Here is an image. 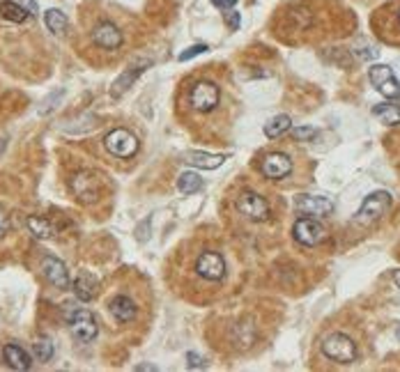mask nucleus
I'll return each instance as SVG.
<instances>
[{"instance_id":"obj_22","label":"nucleus","mask_w":400,"mask_h":372,"mask_svg":"<svg viewBox=\"0 0 400 372\" xmlns=\"http://www.w3.org/2000/svg\"><path fill=\"white\" fill-rule=\"evenodd\" d=\"M44 24L53 35H63L67 30V16H65V12H60V9L51 7L44 12Z\"/></svg>"},{"instance_id":"obj_4","label":"nucleus","mask_w":400,"mask_h":372,"mask_svg":"<svg viewBox=\"0 0 400 372\" xmlns=\"http://www.w3.org/2000/svg\"><path fill=\"white\" fill-rule=\"evenodd\" d=\"M389 207H391V195L386 191H377V193H371L368 198L364 200L361 210L357 212V223L359 225H371L375 223L377 219H382V216L389 212Z\"/></svg>"},{"instance_id":"obj_19","label":"nucleus","mask_w":400,"mask_h":372,"mask_svg":"<svg viewBox=\"0 0 400 372\" xmlns=\"http://www.w3.org/2000/svg\"><path fill=\"white\" fill-rule=\"evenodd\" d=\"M71 189H74L78 198H83L88 202L97 198V180L92 177V175H76V177L71 180Z\"/></svg>"},{"instance_id":"obj_26","label":"nucleus","mask_w":400,"mask_h":372,"mask_svg":"<svg viewBox=\"0 0 400 372\" xmlns=\"http://www.w3.org/2000/svg\"><path fill=\"white\" fill-rule=\"evenodd\" d=\"M33 356L35 361L46 363V361L53 358V343H51L48 338H39L37 343H33Z\"/></svg>"},{"instance_id":"obj_25","label":"nucleus","mask_w":400,"mask_h":372,"mask_svg":"<svg viewBox=\"0 0 400 372\" xmlns=\"http://www.w3.org/2000/svg\"><path fill=\"white\" fill-rule=\"evenodd\" d=\"M373 115L384 124H400V106L396 103H379L373 108Z\"/></svg>"},{"instance_id":"obj_7","label":"nucleus","mask_w":400,"mask_h":372,"mask_svg":"<svg viewBox=\"0 0 400 372\" xmlns=\"http://www.w3.org/2000/svg\"><path fill=\"white\" fill-rule=\"evenodd\" d=\"M237 210L246 216L249 221L262 223L270 219V205L262 198V195L253 193V191H244L237 198Z\"/></svg>"},{"instance_id":"obj_23","label":"nucleus","mask_w":400,"mask_h":372,"mask_svg":"<svg viewBox=\"0 0 400 372\" xmlns=\"http://www.w3.org/2000/svg\"><path fill=\"white\" fill-rule=\"evenodd\" d=\"M0 14L3 19L12 21V24H24V21L30 16L21 3H12V0H5V3H0Z\"/></svg>"},{"instance_id":"obj_17","label":"nucleus","mask_w":400,"mask_h":372,"mask_svg":"<svg viewBox=\"0 0 400 372\" xmlns=\"http://www.w3.org/2000/svg\"><path fill=\"white\" fill-rule=\"evenodd\" d=\"M187 161L189 165H196V168H202V170H214L219 168V165L225 163V157L223 154H207V152H189L187 154Z\"/></svg>"},{"instance_id":"obj_8","label":"nucleus","mask_w":400,"mask_h":372,"mask_svg":"<svg viewBox=\"0 0 400 372\" xmlns=\"http://www.w3.org/2000/svg\"><path fill=\"white\" fill-rule=\"evenodd\" d=\"M196 274L205 281H221L225 276V260L221 253L205 251L196 260Z\"/></svg>"},{"instance_id":"obj_3","label":"nucleus","mask_w":400,"mask_h":372,"mask_svg":"<svg viewBox=\"0 0 400 372\" xmlns=\"http://www.w3.org/2000/svg\"><path fill=\"white\" fill-rule=\"evenodd\" d=\"M322 354L329 361H336V363H352L357 356V345L345 334H332L329 338H324Z\"/></svg>"},{"instance_id":"obj_6","label":"nucleus","mask_w":400,"mask_h":372,"mask_svg":"<svg viewBox=\"0 0 400 372\" xmlns=\"http://www.w3.org/2000/svg\"><path fill=\"white\" fill-rule=\"evenodd\" d=\"M106 150L118 159H129L138 152V138L127 129H116L104 138Z\"/></svg>"},{"instance_id":"obj_16","label":"nucleus","mask_w":400,"mask_h":372,"mask_svg":"<svg viewBox=\"0 0 400 372\" xmlns=\"http://www.w3.org/2000/svg\"><path fill=\"white\" fill-rule=\"evenodd\" d=\"M108 310H111V315L118 319V322H131L133 315H136V304H133V299L120 294L116 299H111Z\"/></svg>"},{"instance_id":"obj_20","label":"nucleus","mask_w":400,"mask_h":372,"mask_svg":"<svg viewBox=\"0 0 400 372\" xmlns=\"http://www.w3.org/2000/svg\"><path fill=\"white\" fill-rule=\"evenodd\" d=\"M28 230L33 232L37 239H53L56 237V227L51 225L48 219H42V216H28Z\"/></svg>"},{"instance_id":"obj_28","label":"nucleus","mask_w":400,"mask_h":372,"mask_svg":"<svg viewBox=\"0 0 400 372\" xmlns=\"http://www.w3.org/2000/svg\"><path fill=\"white\" fill-rule=\"evenodd\" d=\"M200 53H207V44H196V46L187 48V51H182V53H180V60H182V62H187V60L196 58V56H200Z\"/></svg>"},{"instance_id":"obj_2","label":"nucleus","mask_w":400,"mask_h":372,"mask_svg":"<svg viewBox=\"0 0 400 372\" xmlns=\"http://www.w3.org/2000/svg\"><path fill=\"white\" fill-rule=\"evenodd\" d=\"M219 99H221V90L219 86H214L212 81H198V83H193L189 90V103H191V108L198 113L214 110L219 106Z\"/></svg>"},{"instance_id":"obj_12","label":"nucleus","mask_w":400,"mask_h":372,"mask_svg":"<svg viewBox=\"0 0 400 372\" xmlns=\"http://www.w3.org/2000/svg\"><path fill=\"white\" fill-rule=\"evenodd\" d=\"M294 205L299 212L311 214V216H329L334 212V202L320 198V195H299V198L294 200Z\"/></svg>"},{"instance_id":"obj_33","label":"nucleus","mask_w":400,"mask_h":372,"mask_svg":"<svg viewBox=\"0 0 400 372\" xmlns=\"http://www.w3.org/2000/svg\"><path fill=\"white\" fill-rule=\"evenodd\" d=\"M21 5L28 14H37V5H35V0H21Z\"/></svg>"},{"instance_id":"obj_5","label":"nucleus","mask_w":400,"mask_h":372,"mask_svg":"<svg viewBox=\"0 0 400 372\" xmlns=\"http://www.w3.org/2000/svg\"><path fill=\"white\" fill-rule=\"evenodd\" d=\"M368 78L375 86V90L386 99H398L400 97V81L386 65H373L368 69Z\"/></svg>"},{"instance_id":"obj_30","label":"nucleus","mask_w":400,"mask_h":372,"mask_svg":"<svg viewBox=\"0 0 400 372\" xmlns=\"http://www.w3.org/2000/svg\"><path fill=\"white\" fill-rule=\"evenodd\" d=\"M9 232V216L5 214V210H0V237H5Z\"/></svg>"},{"instance_id":"obj_9","label":"nucleus","mask_w":400,"mask_h":372,"mask_svg":"<svg viewBox=\"0 0 400 372\" xmlns=\"http://www.w3.org/2000/svg\"><path fill=\"white\" fill-rule=\"evenodd\" d=\"M292 232H294V239L302 246H317L320 242H324V237H327L324 227L315 219H299L294 223Z\"/></svg>"},{"instance_id":"obj_18","label":"nucleus","mask_w":400,"mask_h":372,"mask_svg":"<svg viewBox=\"0 0 400 372\" xmlns=\"http://www.w3.org/2000/svg\"><path fill=\"white\" fill-rule=\"evenodd\" d=\"M150 67V60H143V62H138V65L136 67H129L127 71H125V74H122L118 81H116V86H113V97H120L122 95V92H127L129 90V86H131V83L133 81H136L140 74H143V71H145Z\"/></svg>"},{"instance_id":"obj_36","label":"nucleus","mask_w":400,"mask_h":372,"mask_svg":"<svg viewBox=\"0 0 400 372\" xmlns=\"http://www.w3.org/2000/svg\"><path fill=\"white\" fill-rule=\"evenodd\" d=\"M398 24H400V12H398Z\"/></svg>"},{"instance_id":"obj_13","label":"nucleus","mask_w":400,"mask_h":372,"mask_svg":"<svg viewBox=\"0 0 400 372\" xmlns=\"http://www.w3.org/2000/svg\"><path fill=\"white\" fill-rule=\"evenodd\" d=\"M262 172L270 180H283L292 172V161L285 154H270L262 161Z\"/></svg>"},{"instance_id":"obj_32","label":"nucleus","mask_w":400,"mask_h":372,"mask_svg":"<svg viewBox=\"0 0 400 372\" xmlns=\"http://www.w3.org/2000/svg\"><path fill=\"white\" fill-rule=\"evenodd\" d=\"M237 0H212V5H217L219 9H232Z\"/></svg>"},{"instance_id":"obj_27","label":"nucleus","mask_w":400,"mask_h":372,"mask_svg":"<svg viewBox=\"0 0 400 372\" xmlns=\"http://www.w3.org/2000/svg\"><path fill=\"white\" fill-rule=\"evenodd\" d=\"M317 136V129L315 127H299L292 131V138L294 140H313Z\"/></svg>"},{"instance_id":"obj_21","label":"nucleus","mask_w":400,"mask_h":372,"mask_svg":"<svg viewBox=\"0 0 400 372\" xmlns=\"http://www.w3.org/2000/svg\"><path fill=\"white\" fill-rule=\"evenodd\" d=\"M292 127V122L288 115H276L270 122H265V136L267 138H281L283 133H288Z\"/></svg>"},{"instance_id":"obj_15","label":"nucleus","mask_w":400,"mask_h":372,"mask_svg":"<svg viewBox=\"0 0 400 372\" xmlns=\"http://www.w3.org/2000/svg\"><path fill=\"white\" fill-rule=\"evenodd\" d=\"M74 294L78 301H83V304L92 301L97 294V278L88 272H78L76 281H74Z\"/></svg>"},{"instance_id":"obj_11","label":"nucleus","mask_w":400,"mask_h":372,"mask_svg":"<svg viewBox=\"0 0 400 372\" xmlns=\"http://www.w3.org/2000/svg\"><path fill=\"white\" fill-rule=\"evenodd\" d=\"M42 272H44V278L53 287H58V289H67L69 287V272H67L65 262H60L58 257L46 255L44 262H42Z\"/></svg>"},{"instance_id":"obj_1","label":"nucleus","mask_w":400,"mask_h":372,"mask_svg":"<svg viewBox=\"0 0 400 372\" xmlns=\"http://www.w3.org/2000/svg\"><path fill=\"white\" fill-rule=\"evenodd\" d=\"M67 324H69L71 336H74V340H78V343H92L99 334L95 315L86 308L71 310V313L67 315Z\"/></svg>"},{"instance_id":"obj_10","label":"nucleus","mask_w":400,"mask_h":372,"mask_svg":"<svg viewBox=\"0 0 400 372\" xmlns=\"http://www.w3.org/2000/svg\"><path fill=\"white\" fill-rule=\"evenodd\" d=\"M92 41L104 51H116L122 44V33H120V28L116 24L104 21V24L95 26V30H92Z\"/></svg>"},{"instance_id":"obj_31","label":"nucleus","mask_w":400,"mask_h":372,"mask_svg":"<svg viewBox=\"0 0 400 372\" xmlns=\"http://www.w3.org/2000/svg\"><path fill=\"white\" fill-rule=\"evenodd\" d=\"M225 19H228L230 30H237L240 28V14L237 12H225Z\"/></svg>"},{"instance_id":"obj_34","label":"nucleus","mask_w":400,"mask_h":372,"mask_svg":"<svg viewBox=\"0 0 400 372\" xmlns=\"http://www.w3.org/2000/svg\"><path fill=\"white\" fill-rule=\"evenodd\" d=\"M394 283H396V287H400V269H396V272H394Z\"/></svg>"},{"instance_id":"obj_29","label":"nucleus","mask_w":400,"mask_h":372,"mask_svg":"<svg viewBox=\"0 0 400 372\" xmlns=\"http://www.w3.org/2000/svg\"><path fill=\"white\" fill-rule=\"evenodd\" d=\"M187 366L189 368H207V361H202V356H198L196 351H189V354H187Z\"/></svg>"},{"instance_id":"obj_35","label":"nucleus","mask_w":400,"mask_h":372,"mask_svg":"<svg viewBox=\"0 0 400 372\" xmlns=\"http://www.w3.org/2000/svg\"><path fill=\"white\" fill-rule=\"evenodd\" d=\"M136 370H155V366H138Z\"/></svg>"},{"instance_id":"obj_14","label":"nucleus","mask_w":400,"mask_h":372,"mask_svg":"<svg viewBox=\"0 0 400 372\" xmlns=\"http://www.w3.org/2000/svg\"><path fill=\"white\" fill-rule=\"evenodd\" d=\"M3 361L12 370H30V366H33V358H30V354L16 343H9V345L3 347Z\"/></svg>"},{"instance_id":"obj_24","label":"nucleus","mask_w":400,"mask_h":372,"mask_svg":"<svg viewBox=\"0 0 400 372\" xmlns=\"http://www.w3.org/2000/svg\"><path fill=\"white\" fill-rule=\"evenodd\" d=\"M178 189L180 193L184 195H191V193H198L202 189V177L198 172H182L180 177H178Z\"/></svg>"}]
</instances>
